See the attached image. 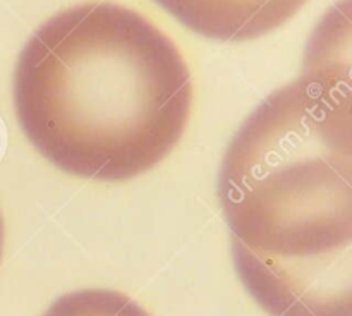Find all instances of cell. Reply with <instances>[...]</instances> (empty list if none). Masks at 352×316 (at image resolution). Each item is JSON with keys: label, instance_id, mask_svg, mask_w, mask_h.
I'll return each instance as SVG.
<instances>
[{"label": "cell", "instance_id": "cell-1", "mask_svg": "<svg viewBox=\"0 0 352 316\" xmlns=\"http://www.w3.org/2000/svg\"><path fill=\"white\" fill-rule=\"evenodd\" d=\"M351 106L349 71L313 58L223 155L234 264L270 316H352Z\"/></svg>", "mask_w": 352, "mask_h": 316}, {"label": "cell", "instance_id": "cell-2", "mask_svg": "<svg viewBox=\"0 0 352 316\" xmlns=\"http://www.w3.org/2000/svg\"><path fill=\"white\" fill-rule=\"evenodd\" d=\"M191 72L150 19L85 2L45 21L14 72L17 122L50 163L95 181H129L168 157L188 127Z\"/></svg>", "mask_w": 352, "mask_h": 316}, {"label": "cell", "instance_id": "cell-3", "mask_svg": "<svg viewBox=\"0 0 352 316\" xmlns=\"http://www.w3.org/2000/svg\"><path fill=\"white\" fill-rule=\"evenodd\" d=\"M201 36L248 41L268 34L296 16L309 0H155Z\"/></svg>", "mask_w": 352, "mask_h": 316}, {"label": "cell", "instance_id": "cell-4", "mask_svg": "<svg viewBox=\"0 0 352 316\" xmlns=\"http://www.w3.org/2000/svg\"><path fill=\"white\" fill-rule=\"evenodd\" d=\"M41 316H151L134 299L112 289H82L60 295Z\"/></svg>", "mask_w": 352, "mask_h": 316}, {"label": "cell", "instance_id": "cell-5", "mask_svg": "<svg viewBox=\"0 0 352 316\" xmlns=\"http://www.w3.org/2000/svg\"><path fill=\"white\" fill-rule=\"evenodd\" d=\"M3 242H6V225H3L2 213H0V261H2L3 254Z\"/></svg>", "mask_w": 352, "mask_h": 316}]
</instances>
